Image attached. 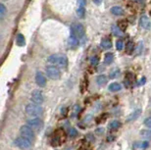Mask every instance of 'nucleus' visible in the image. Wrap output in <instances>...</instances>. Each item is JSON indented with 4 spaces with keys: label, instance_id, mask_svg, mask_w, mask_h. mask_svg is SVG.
Wrapping results in <instances>:
<instances>
[{
    "label": "nucleus",
    "instance_id": "obj_1",
    "mask_svg": "<svg viewBox=\"0 0 151 150\" xmlns=\"http://www.w3.org/2000/svg\"><path fill=\"white\" fill-rule=\"evenodd\" d=\"M48 62L50 64L56 65L60 68H67L68 65V59L65 55H60V54H53L48 58Z\"/></svg>",
    "mask_w": 151,
    "mask_h": 150
},
{
    "label": "nucleus",
    "instance_id": "obj_2",
    "mask_svg": "<svg viewBox=\"0 0 151 150\" xmlns=\"http://www.w3.org/2000/svg\"><path fill=\"white\" fill-rule=\"evenodd\" d=\"M26 113L31 117H40L43 113V108L40 106V104L37 103H29L26 106Z\"/></svg>",
    "mask_w": 151,
    "mask_h": 150
},
{
    "label": "nucleus",
    "instance_id": "obj_3",
    "mask_svg": "<svg viewBox=\"0 0 151 150\" xmlns=\"http://www.w3.org/2000/svg\"><path fill=\"white\" fill-rule=\"evenodd\" d=\"M45 73H46L47 77L51 80H59L60 77H61L60 70L56 66H48L45 69Z\"/></svg>",
    "mask_w": 151,
    "mask_h": 150
},
{
    "label": "nucleus",
    "instance_id": "obj_4",
    "mask_svg": "<svg viewBox=\"0 0 151 150\" xmlns=\"http://www.w3.org/2000/svg\"><path fill=\"white\" fill-rule=\"evenodd\" d=\"M20 133H21V136H24L27 139L31 140V141L35 139V131L28 125H27V126H22V127H21Z\"/></svg>",
    "mask_w": 151,
    "mask_h": 150
},
{
    "label": "nucleus",
    "instance_id": "obj_5",
    "mask_svg": "<svg viewBox=\"0 0 151 150\" xmlns=\"http://www.w3.org/2000/svg\"><path fill=\"white\" fill-rule=\"evenodd\" d=\"M72 32L78 38H83L86 34V29H84V27L81 24L75 23L72 25Z\"/></svg>",
    "mask_w": 151,
    "mask_h": 150
},
{
    "label": "nucleus",
    "instance_id": "obj_6",
    "mask_svg": "<svg viewBox=\"0 0 151 150\" xmlns=\"http://www.w3.org/2000/svg\"><path fill=\"white\" fill-rule=\"evenodd\" d=\"M27 124L35 131H40L43 128V122H42V120L39 117H35V118L34 117L32 119L28 120Z\"/></svg>",
    "mask_w": 151,
    "mask_h": 150
},
{
    "label": "nucleus",
    "instance_id": "obj_7",
    "mask_svg": "<svg viewBox=\"0 0 151 150\" xmlns=\"http://www.w3.org/2000/svg\"><path fill=\"white\" fill-rule=\"evenodd\" d=\"M14 144L21 149H29L32 146L31 140L25 139V137L22 136H21L20 137H17V139L14 140Z\"/></svg>",
    "mask_w": 151,
    "mask_h": 150
},
{
    "label": "nucleus",
    "instance_id": "obj_8",
    "mask_svg": "<svg viewBox=\"0 0 151 150\" xmlns=\"http://www.w3.org/2000/svg\"><path fill=\"white\" fill-rule=\"evenodd\" d=\"M31 99H32V102H34V103H37V104H42V103H43L44 97H43V94H42L41 90L32 91Z\"/></svg>",
    "mask_w": 151,
    "mask_h": 150
},
{
    "label": "nucleus",
    "instance_id": "obj_9",
    "mask_svg": "<svg viewBox=\"0 0 151 150\" xmlns=\"http://www.w3.org/2000/svg\"><path fill=\"white\" fill-rule=\"evenodd\" d=\"M35 82L39 88H44L46 85V78L41 72H37L35 75Z\"/></svg>",
    "mask_w": 151,
    "mask_h": 150
},
{
    "label": "nucleus",
    "instance_id": "obj_10",
    "mask_svg": "<svg viewBox=\"0 0 151 150\" xmlns=\"http://www.w3.org/2000/svg\"><path fill=\"white\" fill-rule=\"evenodd\" d=\"M149 146L148 140H143V141H135L132 145L134 150H145Z\"/></svg>",
    "mask_w": 151,
    "mask_h": 150
},
{
    "label": "nucleus",
    "instance_id": "obj_11",
    "mask_svg": "<svg viewBox=\"0 0 151 150\" xmlns=\"http://www.w3.org/2000/svg\"><path fill=\"white\" fill-rule=\"evenodd\" d=\"M140 27L144 29H150L151 22L150 19L147 16H142L140 18Z\"/></svg>",
    "mask_w": 151,
    "mask_h": 150
},
{
    "label": "nucleus",
    "instance_id": "obj_12",
    "mask_svg": "<svg viewBox=\"0 0 151 150\" xmlns=\"http://www.w3.org/2000/svg\"><path fill=\"white\" fill-rule=\"evenodd\" d=\"M110 11L113 15H115V16H123V15L125 14L124 9L122 7H120V6H113Z\"/></svg>",
    "mask_w": 151,
    "mask_h": 150
},
{
    "label": "nucleus",
    "instance_id": "obj_13",
    "mask_svg": "<svg viewBox=\"0 0 151 150\" xmlns=\"http://www.w3.org/2000/svg\"><path fill=\"white\" fill-rule=\"evenodd\" d=\"M101 46L103 47L104 49H110L112 47V42H111V39L109 37H104L101 39Z\"/></svg>",
    "mask_w": 151,
    "mask_h": 150
},
{
    "label": "nucleus",
    "instance_id": "obj_14",
    "mask_svg": "<svg viewBox=\"0 0 151 150\" xmlns=\"http://www.w3.org/2000/svg\"><path fill=\"white\" fill-rule=\"evenodd\" d=\"M108 89L112 92H117V91H120L122 89V85L118 83H110V85L108 86Z\"/></svg>",
    "mask_w": 151,
    "mask_h": 150
},
{
    "label": "nucleus",
    "instance_id": "obj_15",
    "mask_svg": "<svg viewBox=\"0 0 151 150\" xmlns=\"http://www.w3.org/2000/svg\"><path fill=\"white\" fill-rule=\"evenodd\" d=\"M68 43H69V45H70L71 47H76V46H78V37H76V35L72 34L71 37H69Z\"/></svg>",
    "mask_w": 151,
    "mask_h": 150
},
{
    "label": "nucleus",
    "instance_id": "obj_16",
    "mask_svg": "<svg viewBox=\"0 0 151 150\" xmlns=\"http://www.w3.org/2000/svg\"><path fill=\"white\" fill-rule=\"evenodd\" d=\"M16 43L17 45L19 46H24L26 44V39H25V37L22 34H17V37H16Z\"/></svg>",
    "mask_w": 151,
    "mask_h": 150
},
{
    "label": "nucleus",
    "instance_id": "obj_17",
    "mask_svg": "<svg viewBox=\"0 0 151 150\" xmlns=\"http://www.w3.org/2000/svg\"><path fill=\"white\" fill-rule=\"evenodd\" d=\"M113 61H114V55H113V53L108 52V53L105 54V57H104V62H105V64L110 65V64H112Z\"/></svg>",
    "mask_w": 151,
    "mask_h": 150
},
{
    "label": "nucleus",
    "instance_id": "obj_18",
    "mask_svg": "<svg viewBox=\"0 0 151 150\" xmlns=\"http://www.w3.org/2000/svg\"><path fill=\"white\" fill-rule=\"evenodd\" d=\"M107 77L105 76V75H100V76L97 77V79H96V82H97V85H104L107 83Z\"/></svg>",
    "mask_w": 151,
    "mask_h": 150
},
{
    "label": "nucleus",
    "instance_id": "obj_19",
    "mask_svg": "<svg viewBox=\"0 0 151 150\" xmlns=\"http://www.w3.org/2000/svg\"><path fill=\"white\" fill-rule=\"evenodd\" d=\"M140 136L145 140H151V130H143L140 131Z\"/></svg>",
    "mask_w": 151,
    "mask_h": 150
},
{
    "label": "nucleus",
    "instance_id": "obj_20",
    "mask_svg": "<svg viewBox=\"0 0 151 150\" xmlns=\"http://www.w3.org/2000/svg\"><path fill=\"white\" fill-rule=\"evenodd\" d=\"M140 112H141V111H140V110H137V111H134V113H132V115H131V116H129V118H128V119H127V121H128V122L134 121V120H135V119H137V117H138V116H139V114H140Z\"/></svg>",
    "mask_w": 151,
    "mask_h": 150
},
{
    "label": "nucleus",
    "instance_id": "obj_21",
    "mask_svg": "<svg viewBox=\"0 0 151 150\" xmlns=\"http://www.w3.org/2000/svg\"><path fill=\"white\" fill-rule=\"evenodd\" d=\"M112 29H113V32H114V34H115V35H119V37H123V35H124L123 31L119 28V27L113 26Z\"/></svg>",
    "mask_w": 151,
    "mask_h": 150
},
{
    "label": "nucleus",
    "instance_id": "obj_22",
    "mask_svg": "<svg viewBox=\"0 0 151 150\" xmlns=\"http://www.w3.org/2000/svg\"><path fill=\"white\" fill-rule=\"evenodd\" d=\"M77 15L78 18H84V15H86V9L84 7H78V10H77Z\"/></svg>",
    "mask_w": 151,
    "mask_h": 150
},
{
    "label": "nucleus",
    "instance_id": "obj_23",
    "mask_svg": "<svg viewBox=\"0 0 151 150\" xmlns=\"http://www.w3.org/2000/svg\"><path fill=\"white\" fill-rule=\"evenodd\" d=\"M109 127L112 128V130H118L121 127V123L119 121H112L110 123Z\"/></svg>",
    "mask_w": 151,
    "mask_h": 150
},
{
    "label": "nucleus",
    "instance_id": "obj_24",
    "mask_svg": "<svg viewBox=\"0 0 151 150\" xmlns=\"http://www.w3.org/2000/svg\"><path fill=\"white\" fill-rule=\"evenodd\" d=\"M5 14H6V7L3 3H1V4H0V18L3 19V17L5 16Z\"/></svg>",
    "mask_w": 151,
    "mask_h": 150
},
{
    "label": "nucleus",
    "instance_id": "obj_25",
    "mask_svg": "<svg viewBox=\"0 0 151 150\" xmlns=\"http://www.w3.org/2000/svg\"><path fill=\"white\" fill-rule=\"evenodd\" d=\"M99 63V58L97 56H93L90 58V64L91 66H97Z\"/></svg>",
    "mask_w": 151,
    "mask_h": 150
},
{
    "label": "nucleus",
    "instance_id": "obj_26",
    "mask_svg": "<svg viewBox=\"0 0 151 150\" xmlns=\"http://www.w3.org/2000/svg\"><path fill=\"white\" fill-rule=\"evenodd\" d=\"M77 134H78V131L76 128H72L69 130V136H70L71 137H75V136H77Z\"/></svg>",
    "mask_w": 151,
    "mask_h": 150
},
{
    "label": "nucleus",
    "instance_id": "obj_27",
    "mask_svg": "<svg viewBox=\"0 0 151 150\" xmlns=\"http://www.w3.org/2000/svg\"><path fill=\"white\" fill-rule=\"evenodd\" d=\"M116 47H117V49L119 50V51L123 50V48H124V42H123L122 40H117Z\"/></svg>",
    "mask_w": 151,
    "mask_h": 150
},
{
    "label": "nucleus",
    "instance_id": "obj_28",
    "mask_svg": "<svg viewBox=\"0 0 151 150\" xmlns=\"http://www.w3.org/2000/svg\"><path fill=\"white\" fill-rule=\"evenodd\" d=\"M144 125L146 126L147 128H151V117H148L144 120Z\"/></svg>",
    "mask_w": 151,
    "mask_h": 150
},
{
    "label": "nucleus",
    "instance_id": "obj_29",
    "mask_svg": "<svg viewBox=\"0 0 151 150\" xmlns=\"http://www.w3.org/2000/svg\"><path fill=\"white\" fill-rule=\"evenodd\" d=\"M78 3L80 7H84V5L86 4V0H78Z\"/></svg>",
    "mask_w": 151,
    "mask_h": 150
},
{
    "label": "nucleus",
    "instance_id": "obj_30",
    "mask_svg": "<svg viewBox=\"0 0 151 150\" xmlns=\"http://www.w3.org/2000/svg\"><path fill=\"white\" fill-rule=\"evenodd\" d=\"M92 1L94 2L96 5H99V4H101V3H102V1H103V0H92Z\"/></svg>",
    "mask_w": 151,
    "mask_h": 150
}]
</instances>
